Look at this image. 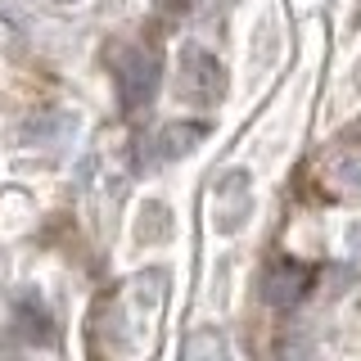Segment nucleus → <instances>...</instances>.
<instances>
[{"mask_svg":"<svg viewBox=\"0 0 361 361\" xmlns=\"http://www.w3.org/2000/svg\"><path fill=\"white\" fill-rule=\"evenodd\" d=\"M158 77H163V68L145 45H122L118 50V82L127 109H149V99L158 95Z\"/></svg>","mask_w":361,"mask_h":361,"instance_id":"obj_1","label":"nucleus"},{"mask_svg":"<svg viewBox=\"0 0 361 361\" xmlns=\"http://www.w3.org/2000/svg\"><path fill=\"white\" fill-rule=\"evenodd\" d=\"M221 90H226V73H221V63L212 59L208 50L190 45V50L180 54V95H185L190 104H217Z\"/></svg>","mask_w":361,"mask_h":361,"instance_id":"obj_2","label":"nucleus"},{"mask_svg":"<svg viewBox=\"0 0 361 361\" xmlns=\"http://www.w3.org/2000/svg\"><path fill=\"white\" fill-rule=\"evenodd\" d=\"M212 217H217L221 231H235L244 217H248V176L244 172H231L221 180L217 190V208H212Z\"/></svg>","mask_w":361,"mask_h":361,"instance_id":"obj_3","label":"nucleus"},{"mask_svg":"<svg viewBox=\"0 0 361 361\" xmlns=\"http://www.w3.org/2000/svg\"><path fill=\"white\" fill-rule=\"evenodd\" d=\"M267 298L276 302V307H293V302L302 298V289L312 285V276L302 267H293V262H276L271 267V276H267Z\"/></svg>","mask_w":361,"mask_h":361,"instance_id":"obj_4","label":"nucleus"},{"mask_svg":"<svg viewBox=\"0 0 361 361\" xmlns=\"http://www.w3.org/2000/svg\"><path fill=\"white\" fill-rule=\"evenodd\" d=\"M199 140H203V127H199V122H172V127L158 131V140H154V158H180V154L195 149Z\"/></svg>","mask_w":361,"mask_h":361,"instance_id":"obj_5","label":"nucleus"},{"mask_svg":"<svg viewBox=\"0 0 361 361\" xmlns=\"http://www.w3.org/2000/svg\"><path fill=\"white\" fill-rule=\"evenodd\" d=\"M68 131H73V118L50 113V118H37L23 127V145H54V140H68Z\"/></svg>","mask_w":361,"mask_h":361,"instance_id":"obj_6","label":"nucleus"},{"mask_svg":"<svg viewBox=\"0 0 361 361\" xmlns=\"http://www.w3.org/2000/svg\"><path fill=\"white\" fill-rule=\"evenodd\" d=\"M338 180H343L348 190H361V154H348L343 167H338Z\"/></svg>","mask_w":361,"mask_h":361,"instance_id":"obj_7","label":"nucleus"},{"mask_svg":"<svg viewBox=\"0 0 361 361\" xmlns=\"http://www.w3.org/2000/svg\"><path fill=\"white\" fill-rule=\"evenodd\" d=\"M158 226H163V208H145V226H140V235L149 240V235L158 231Z\"/></svg>","mask_w":361,"mask_h":361,"instance_id":"obj_8","label":"nucleus"}]
</instances>
